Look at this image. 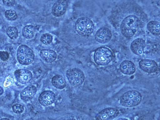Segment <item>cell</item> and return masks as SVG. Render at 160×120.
<instances>
[{"label":"cell","mask_w":160,"mask_h":120,"mask_svg":"<svg viewBox=\"0 0 160 120\" xmlns=\"http://www.w3.org/2000/svg\"><path fill=\"white\" fill-rule=\"evenodd\" d=\"M131 9L125 11L127 15L122 16L119 24L122 34L127 38L132 37L143 28L147 20V15L139 6L134 5Z\"/></svg>","instance_id":"6da1fadb"},{"label":"cell","mask_w":160,"mask_h":120,"mask_svg":"<svg viewBox=\"0 0 160 120\" xmlns=\"http://www.w3.org/2000/svg\"><path fill=\"white\" fill-rule=\"evenodd\" d=\"M142 96L138 91L135 90L128 91L120 97V103L122 106L132 107L137 106L141 102Z\"/></svg>","instance_id":"7a4b0ae2"},{"label":"cell","mask_w":160,"mask_h":120,"mask_svg":"<svg viewBox=\"0 0 160 120\" xmlns=\"http://www.w3.org/2000/svg\"><path fill=\"white\" fill-rule=\"evenodd\" d=\"M75 28L77 33L80 36H88L93 32L94 25L92 21L89 18L82 17L76 21Z\"/></svg>","instance_id":"3957f363"},{"label":"cell","mask_w":160,"mask_h":120,"mask_svg":"<svg viewBox=\"0 0 160 120\" xmlns=\"http://www.w3.org/2000/svg\"><path fill=\"white\" fill-rule=\"evenodd\" d=\"M34 54L33 51L26 45H21L18 48L17 54V59L21 64L27 65L34 60Z\"/></svg>","instance_id":"277c9868"},{"label":"cell","mask_w":160,"mask_h":120,"mask_svg":"<svg viewBox=\"0 0 160 120\" xmlns=\"http://www.w3.org/2000/svg\"><path fill=\"white\" fill-rule=\"evenodd\" d=\"M112 53L109 48L104 47L98 48L95 51L93 59L97 65L105 66L108 65L112 59Z\"/></svg>","instance_id":"5b68a950"},{"label":"cell","mask_w":160,"mask_h":120,"mask_svg":"<svg viewBox=\"0 0 160 120\" xmlns=\"http://www.w3.org/2000/svg\"><path fill=\"white\" fill-rule=\"evenodd\" d=\"M66 76L70 84L75 87L81 85L85 80L83 72L77 68H70L66 72Z\"/></svg>","instance_id":"8992f818"},{"label":"cell","mask_w":160,"mask_h":120,"mask_svg":"<svg viewBox=\"0 0 160 120\" xmlns=\"http://www.w3.org/2000/svg\"><path fill=\"white\" fill-rule=\"evenodd\" d=\"M119 114L118 110L114 108H104L98 112L95 117V120H109L117 117Z\"/></svg>","instance_id":"52a82bcc"},{"label":"cell","mask_w":160,"mask_h":120,"mask_svg":"<svg viewBox=\"0 0 160 120\" xmlns=\"http://www.w3.org/2000/svg\"><path fill=\"white\" fill-rule=\"evenodd\" d=\"M112 34L111 30L107 27L101 28L96 32L95 38L98 42L104 44L108 42L111 39Z\"/></svg>","instance_id":"ba28073f"},{"label":"cell","mask_w":160,"mask_h":120,"mask_svg":"<svg viewBox=\"0 0 160 120\" xmlns=\"http://www.w3.org/2000/svg\"><path fill=\"white\" fill-rule=\"evenodd\" d=\"M68 6V2L67 0H58L56 1L52 7V14L56 17L61 16L66 12Z\"/></svg>","instance_id":"9c48e42d"},{"label":"cell","mask_w":160,"mask_h":120,"mask_svg":"<svg viewBox=\"0 0 160 120\" xmlns=\"http://www.w3.org/2000/svg\"><path fill=\"white\" fill-rule=\"evenodd\" d=\"M55 99V94L52 91L50 90H46L42 92L40 94L38 100L41 105L47 106L53 103Z\"/></svg>","instance_id":"30bf717a"},{"label":"cell","mask_w":160,"mask_h":120,"mask_svg":"<svg viewBox=\"0 0 160 120\" xmlns=\"http://www.w3.org/2000/svg\"><path fill=\"white\" fill-rule=\"evenodd\" d=\"M140 68L144 71L148 73L156 72L158 68V66L154 61L149 59H143L139 62Z\"/></svg>","instance_id":"8fae6325"},{"label":"cell","mask_w":160,"mask_h":120,"mask_svg":"<svg viewBox=\"0 0 160 120\" xmlns=\"http://www.w3.org/2000/svg\"><path fill=\"white\" fill-rule=\"evenodd\" d=\"M14 74L17 80L22 84H25L29 82L32 77V72L26 69L17 70L15 72Z\"/></svg>","instance_id":"7c38bea8"},{"label":"cell","mask_w":160,"mask_h":120,"mask_svg":"<svg viewBox=\"0 0 160 120\" xmlns=\"http://www.w3.org/2000/svg\"><path fill=\"white\" fill-rule=\"evenodd\" d=\"M145 46V41L142 38H138L132 42L130 45V49L134 53L139 55L143 53Z\"/></svg>","instance_id":"4fadbf2b"},{"label":"cell","mask_w":160,"mask_h":120,"mask_svg":"<svg viewBox=\"0 0 160 120\" xmlns=\"http://www.w3.org/2000/svg\"><path fill=\"white\" fill-rule=\"evenodd\" d=\"M119 69L122 73L128 75L133 74L136 71V67L132 61L128 60L123 61L120 65Z\"/></svg>","instance_id":"5bb4252c"},{"label":"cell","mask_w":160,"mask_h":120,"mask_svg":"<svg viewBox=\"0 0 160 120\" xmlns=\"http://www.w3.org/2000/svg\"><path fill=\"white\" fill-rule=\"evenodd\" d=\"M37 91L36 87L32 85H30L25 88L20 94L21 99L24 101H28L32 99Z\"/></svg>","instance_id":"9a60e30c"},{"label":"cell","mask_w":160,"mask_h":120,"mask_svg":"<svg viewBox=\"0 0 160 120\" xmlns=\"http://www.w3.org/2000/svg\"><path fill=\"white\" fill-rule=\"evenodd\" d=\"M40 56L45 62L51 63L56 60L57 54L56 52L52 50L44 49L40 51Z\"/></svg>","instance_id":"2e32d148"},{"label":"cell","mask_w":160,"mask_h":120,"mask_svg":"<svg viewBox=\"0 0 160 120\" xmlns=\"http://www.w3.org/2000/svg\"><path fill=\"white\" fill-rule=\"evenodd\" d=\"M51 82L55 87L59 89L64 88L67 85V82L65 78L60 75L54 76L52 79Z\"/></svg>","instance_id":"e0dca14e"},{"label":"cell","mask_w":160,"mask_h":120,"mask_svg":"<svg viewBox=\"0 0 160 120\" xmlns=\"http://www.w3.org/2000/svg\"><path fill=\"white\" fill-rule=\"evenodd\" d=\"M148 30L155 36L160 34V24L158 21H152L148 22L147 26Z\"/></svg>","instance_id":"ac0fdd59"},{"label":"cell","mask_w":160,"mask_h":120,"mask_svg":"<svg viewBox=\"0 0 160 120\" xmlns=\"http://www.w3.org/2000/svg\"><path fill=\"white\" fill-rule=\"evenodd\" d=\"M36 29L32 25H29L25 26L22 31V36L27 39H31L34 36Z\"/></svg>","instance_id":"d6986e66"},{"label":"cell","mask_w":160,"mask_h":120,"mask_svg":"<svg viewBox=\"0 0 160 120\" xmlns=\"http://www.w3.org/2000/svg\"><path fill=\"white\" fill-rule=\"evenodd\" d=\"M8 36L12 39H16L18 35L17 29L14 27L10 26L8 27L6 31Z\"/></svg>","instance_id":"ffe728a7"},{"label":"cell","mask_w":160,"mask_h":120,"mask_svg":"<svg viewBox=\"0 0 160 120\" xmlns=\"http://www.w3.org/2000/svg\"><path fill=\"white\" fill-rule=\"evenodd\" d=\"M52 36L48 33L42 34L40 38L41 42L46 45L51 43L52 42Z\"/></svg>","instance_id":"44dd1931"},{"label":"cell","mask_w":160,"mask_h":120,"mask_svg":"<svg viewBox=\"0 0 160 120\" xmlns=\"http://www.w3.org/2000/svg\"><path fill=\"white\" fill-rule=\"evenodd\" d=\"M5 14L6 18L9 20L14 21L18 18L17 13L13 10L9 9L6 10Z\"/></svg>","instance_id":"7402d4cb"},{"label":"cell","mask_w":160,"mask_h":120,"mask_svg":"<svg viewBox=\"0 0 160 120\" xmlns=\"http://www.w3.org/2000/svg\"><path fill=\"white\" fill-rule=\"evenodd\" d=\"M12 109L15 113L17 114H20L23 112L24 108L22 105L16 103L12 106Z\"/></svg>","instance_id":"603a6c76"},{"label":"cell","mask_w":160,"mask_h":120,"mask_svg":"<svg viewBox=\"0 0 160 120\" xmlns=\"http://www.w3.org/2000/svg\"><path fill=\"white\" fill-rule=\"evenodd\" d=\"M9 57V55L8 52L4 51H0V58L3 61H6Z\"/></svg>","instance_id":"cb8c5ba5"},{"label":"cell","mask_w":160,"mask_h":120,"mask_svg":"<svg viewBox=\"0 0 160 120\" xmlns=\"http://www.w3.org/2000/svg\"><path fill=\"white\" fill-rule=\"evenodd\" d=\"M2 1L4 5L10 7L13 6L15 2L14 0H3Z\"/></svg>","instance_id":"d4e9b609"},{"label":"cell","mask_w":160,"mask_h":120,"mask_svg":"<svg viewBox=\"0 0 160 120\" xmlns=\"http://www.w3.org/2000/svg\"><path fill=\"white\" fill-rule=\"evenodd\" d=\"M3 92V88L1 86H0V96L2 94Z\"/></svg>","instance_id":"484cf974"},{"label":"cell","mask_w":160,"mask_h":120,"mask_svg":"<svg viewBox=\"0 0 160 120\" xmlns=\"http://www.w3.org/2000/svg\"><path fill=\"white\" fill-rule=\"evenodd\" d=\"M116 120H128V119L125 118H118Z\"/></svg>","instance_id":"4316f807"},{"label":"cell","mask_w":160,"mask_h":120,"mask_svg":"<svg viewBox=\"0 0 160 120\" xmlns=\"http://www.w3.org/2000/svg\"><path fill=\"white\" fill-rule=\"evenodd\" d=\"M0 120H10L9 119L6 118H1L0 119Z\"/></svg>","instance_id":"83f0119b"},{"label":"cell","mask_w":160,"mask_h":120,"mask_svg":"<svg viewBox=\"0 0 160 120\" xmlns=\"http://www.w3.org/2000/svg\"><path fill=\"white\" fill-rule=\"evenodd\" d=\"M67 120H76L75 119H74V118H71V119H69Z\"/></svg>","instance_id":"f1b7e54d"}]
</instances>
